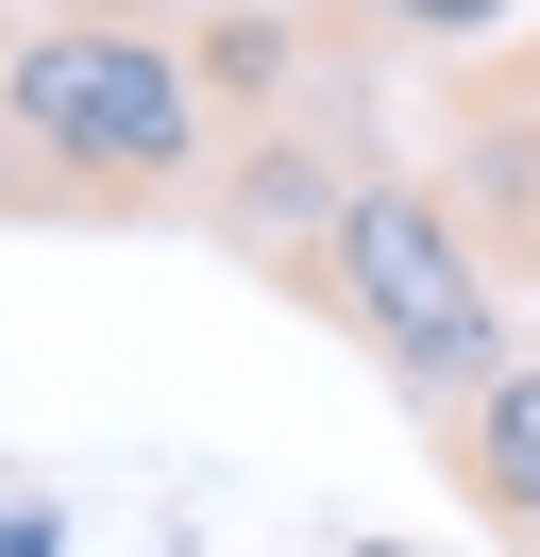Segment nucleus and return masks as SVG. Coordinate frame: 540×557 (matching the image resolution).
<instances>
[{
  "instance_id": "1",
  "label": "nucleus",
  "mask_w": 540,
  "mask_h": 557,
  "mask_svg": "<svg viewBox=\"0 0 540 557\" xmlns=\"http://www.w3.org/2000/svg\"><path fill=\"white\" fill-rule=\"evenodd\" d=\"M220 170L169 17L135 0H68L0 35V220H186Z\"/></svg>"
},
{
  "instance_id": "2",
  "label": "nucleus",
  "mask_w": 540,
  "mask_h": 557,
  "mask_svg": "<svg viewBox=\"0 0 540 557\" xmlns=\"http://www.w3.org/2000/svg\"><path fill=\"white\" fill-rule=\"evenodd\" d=\"M321 305L355 321V355H371L422 422H456L472 388L506 372V287L472 271L456 203L405 186V170H355V203H338V237H321Z\"/></svg>"
},
{
  "instance_id": "3",
  "label": "nucleus",
  "mask_w": 540,
  "mask_h": 557,
  "mask_svg": "<svg viewBox=\"0 0 540 557\" xmlns=\"http://www.w3.org/2000/svg\"><path fill=\"white\" fill-rule=\"evenodd\" d=\"M439 456H456L472 523H490L506 557H540V355H506V372L472 388L456 422H439Z\"/></svg>"
},
{
  "instance_id": "4",
  "label": "nucleus",
  "mask_w": 540,
  "mask_h": 557,
  "mask_svg": "<svg viewBox=\"0 0 540 557\" xmlns=\"http://www.w3.org/2000/svg\"><path fill=\"white\" fill-rule=\"evenodd\" d=\"M169 51H186L202 119H287V69H304V35H287V17L220 0V17H169Z\"/></svg>"
},
{
  "instance_id": "5",
  "label": "nucleus",
  "mask_w": 540,
  "mask_h": 557,
  "mask_svg": "<svg viewBox=\"0 0 540 557\" xmlns=\"http://www.w3.org/2000/svg\"><path fill=\"white\" fill-rule=\"evenodd\" d=\"M355 17H389V35H422V51H472V35H506L524 0H355Z\"/></svg>"
},
{
  "instance_id": "6",
  "label": "nucleus",
  "mask_w": 540,
  "mask_h": 557,
  "mask_svg": "<svg viewBox=\"0 0 540 557\" xmlns=\"http://www.w3.org/2000/svg\"><path fill=\"white\" fill-rule=\"evenodd\" d=\"M51 541H68L51 507H0V557H51Z\"/></svg>"
},
{
  "instance_id": "7",
  "label": "nucleus",
  "mask_w": 540,
  "mask_h": 557,
  "mask_svg": "<svg viewBox=\"0 0 540 557\" xmlns=\"http://www.w3.org/2000/svg\"><path fill=\"white\" fill-rule=\"evenodd\" d=\"M254 17H287V35H304V17H338V0H254Z\"/></svg>"
}]
</instances>
